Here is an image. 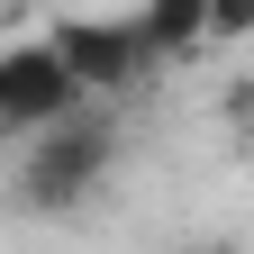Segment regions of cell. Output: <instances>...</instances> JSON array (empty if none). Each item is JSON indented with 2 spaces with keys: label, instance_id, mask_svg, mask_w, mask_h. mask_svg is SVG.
<instances>
[{
  "label": "cell",
  "instance_id": "1",
  "mask_svg": "<svg viewBox=\"0 0 254 254\" xmlns=\"http://www.w3.org/2000/svg\"><path fill=\"white\" fill-rule=\"evenodd\" d=\"M18 145H27V154H18L27 209H73V200H91V182L109 173L118 127H109L100 100H82V109H64V118H46V127H27Z\"/></svg>",
  "mask_w": 254,
  "mask_h": 254
},
{
  "label": "cell",
  "instance_id": "2",
  "mask_svg": "<svg viewBox=\"0 0 254 254\" xmlns=\"http://www.w3.org/2000/svg\"><path fill=\"white\" fill-rule=\"evenodd\" d=\"M91 91H82V73L64 64V46L55 37H18V46H0V136H27V127H46V118H64V109H82Z\"/></svg>",
  "mask_w": 254,
  "mask_h": 254
},
{
  "label": "cell",
  "instance_id": "3",
  "mask_svg": "<svg viewBox=\"0 0 254 254\" xmlns=\"http://www.w3.org/2000/svg\"><path fill=\"white\" fill-rule=\"evenodd\" d=\"M46 37L64 46V64L82 73V91H91V100H109V91H127L136 73H154V64H164L136 9H118V18H55Z\"/></svg>",
  "mask_w": 254,
  "mask_h": 254
}]
</instances>
